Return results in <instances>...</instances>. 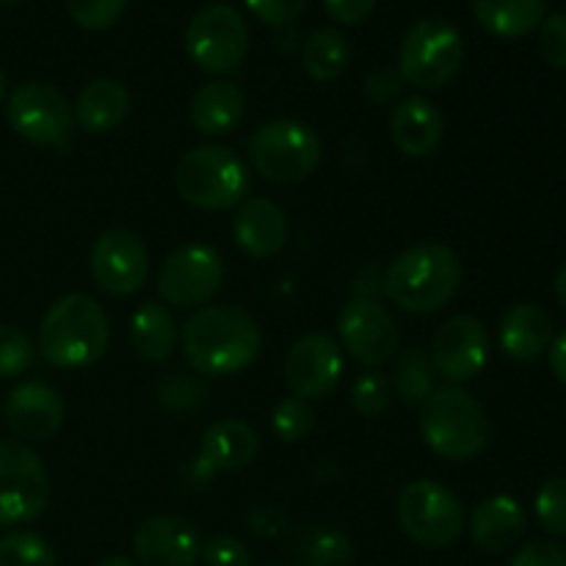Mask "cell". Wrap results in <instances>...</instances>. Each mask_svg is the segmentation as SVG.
Listing matches in <instances>:
<instances>
[{
    "label": "cell",
    "mask_w": 566,
    "mask_h": 566,
    "mask_svg": "<svg viewBox=\"0 0 566 566\" xmlns=\"http://www.w3.org/2000/svg\"><path fill=\"white\" fill-rule=\"evenodd\" d=\"M130 346L147 363H164L171 357L177 343V324L169 310L158 302H144L130 315Z\"/></svg>",
    "instance_id": "26"
},
{
    "label": "cell",
    "mask_w": 566,
    "mask_h": 566,
    "mask_svg": "<svg viewBox=\"0 0 566 566\" xmlns=\"http://www.w3.org/2000/svg\"><path fill=\"white\" fill-rule=\"evenodd\" d=\"M528 531L523 506L509 495H492L470 514V536L484 553L512 551Z\"/></svg>",
    "instance_id": "22"
},
{
    "label": "cell",
    "mask_w": 566,
    "mask_h": 566,
    "mask_svg": "<svg viewBox=\"0 0 566 566\" xmlns=\"http://www.w3.org/2000/svg\"><path fill=\"white\" fill-rule=\"evenodd\" d=\"M398 523L403 534L420 547H451L464 534V503L457 492L431 479L412 481L398 495Z\"/></svg>",
    "instance_id": "8"
},
{
    "label": "cell",
    "mask_w": 566,
    "mask_h": 566,
    "mask_svg": "<svg viewBox=\"0 0 566 566\" xmlns=\"http://www.w3.org/2000/svg\"><path fill=\"white\" fill-rule=\"evenodd\" d=\"M547 354H551V368L556 374V379L566 385V329L551 343Z\"/></svg>",
    "instance_id": "45"
},
{
    "label": "cell",
    "mask_w": 566,
    "mask_h": 566,
    "mask_svg": "<svg viewBox=\"0 0 566 566\" xmlns=\"http://www.w3.org/2000/svg\"><path fill=\"white\" fill-rule=\"evenodd\" d=\"M556 298L558 304L566 310V263L562 265V271L556 274Z\"/></svg>",
    "instance_id": "46"
},
{
    "label": "cell",
    "mask_w": 566,
    "mask_h": 566,
    "mask_svg": "<svg viewBox=\"0 0 566 566\" xmlns=\"http://www.w3.org/2000/svg\"><path fill=\"white\" fill-rule=\"evenodd\" d=\"M260 451L258 431L238 418L219 420L205 431L199 453L191 464V481L205 484L219 473L243 470L254 462Z\"/></svg>",
    "instance_id": "18"
},
{
    "label": "cell",
    "mask_w": 566,
    "mask_h": 566,
    "mask_svg": "<svg viewBox=\"0 0 566 566\" xmlns=\"http://www.w3.org/2000/svg\"><path fill=\"white\" fill-rule=\"evenodd\" d=\"M235 243L254 260H269L282 252L287 241L285 210L274 199L254 197L238 205L235 221H232Z\"/></svg>",
    "instance_id": "21"
},
{
    "label": "cell",
    "mask_w": 566,
    "mask_h": 566,
    "mask_svg": "<svg viewBox=\"0 0 566 566\" xmlns=\"http://www.w3.org/2000/svg\"><path fill=\"white\" fill-rule=\"evenodd\" d=\"M247 97L230 81H210L191 99V122L202 136H227L241 125Z\"/></svg>",
    "instance_id": "25"
},
{
    "label": "cell",
    "mask_w": 566,
    "mask_h": 566,
    "mask_svg": "<svg viewBox=\"0 0 566 566\" xmlns=\"http://www.w3.org/2000/svg\"><path fill=\"white\" fill-rule=\"evenodd\" d=\"M50 503V475L36 451L17 440L0 442V525L36 520Z\"/></svg>",
    "instance_id": "11"
},
{
    "label": "cell",
    "mask_w": 566,
    "mask_h": 566,
    "mask_svg": "<svg viewBox=\"0 0 566 566\" xmlns=\"http://www.w3.org/2000/svg\"><path fill=\"white\" fill-rule=\"evenodd\" d=\"M247 9L252 11L258 20H263L265 25H291L293 20L302 17V11L307 9V0H243Z\"/></svg>",
    "instance_id": "39"
},
{
    "label": "cell",
    "mask_w": 566,
    "mask_h": 566,
    "mask_svg": "<svg viewBox=\"0 0 566 566\" xmlns=\"http://www.w3.org/2000/svg\"><path fill=\"white\" fill-rule=\"evenodd\" d=\"M224 280L221 254L208 243H186L166 258L158 274V293L171 307H205Z\"/></svg>",
    "instance_id": "12"
},
{
    "label": "cell",
    "mask_w": 566,
    "mask_h": 566,
    "mask_svg": "<svg viewBox=\"0 0 566 566\" xmlns=\"http://www.w3.org/2000/svg\"><path fill=\"white\" fill-rule=\"evenodd\" d=\"M271 566H287V564H271Z\"/></svg>",
    "instance_id": "50"
},
{
    "label": "cell",
    "mask_w": 566,
    "mask_h": 566,
    "mask_svg": "<svg viewBox=\"0 0 566 566\" xmlns=\"http://www.w3.org/2000/svg\"><path fill=\"white\" fill-rule=\"evenodd\" d=\"M252 180L238 153L224 144L188 149L175 169V188L182 202L199 210H230L247 202Z\"/></svg>",
    "instance_id": "5"
},
{
    "label": "cell",
    "mask_w": 566,
    "mask_h": 566,
    "mask_svg": "<svg viewBox=\"0 0 566 566\" xmlns=\"http://www.w3.org/2000/svg\"><path fill=\"white\" fill-rule=\"evenodd\" d=\"M108 340V315L88 293L61 296L39 324V354L61 370H81L99 363Z\"/></svg>",
    "instance_id": "3"
},
{
    "label": "cell",
    "mask_w": 566,
    "mask_h": 566,
    "mask_svg": "<svg viewBox=\"0 0 566 566\" xmlns=\"http://www.w3.org/2000/svg\"><path fill=\"white\" fill-rule=\"evenodd\" d=\"M509 566H566V547L556 542H528L514 553Z\"/></svg>",
    "instance_id": "41"
},
{
    "label": "cell",
    "mask_w": 566,
    "mask_h": 566,
    "mask_svg": "<svg viewBox=\"0 0 566 566\" xmlns=\"http://www.w3.org/2000/svg\"><path fill=\"white\" fill-rule=\"evenodd\" d=\"M381 291V271L379 269H365L363 276L354 285V298H368V302H379Z\"/></svg>",
    "instance_id": "43"
},
{
    "label": "cell",
    "mask_w": 566,
    "mask_h": 566,
    "mask_svg": "<svg viewBox=\"0 0 566 566\" xmlns=\"http://www.w3.org/2000/svg\"><path fill=\"white\" fill-rule=\"evenodd\" d=\"M464 39L453 22L442 17L415 22L398 48V72L423 92L448 86L462 70Z\"/></svg>",
    "instance_id": "7"
},
{
    "label": "cell",
    "mask_w": 566,
    "mask_h": 566,
    "mask_svg": "<svg viewBox=\"0 0 566 566\" xmlns=\"http://www.w3.org/2000/svg\"><path fill=\"white\" fill-rule=\"evenodd\" d=\"M390 136L409 158H429L446 138V116L431 99L403 97L390 114Z\"/></svg>",
    "instance_id": "20"
},
{
    "label": "cell",
    "mask_w": 566,
    "mask_h": 566,
    "mask_svg": "<svg viewBox=\"0 0 566 566\" xmlns=\"http://www.w3.org/2000/svg\"><path fill=\"white\" fill-rule=\"evenodd\" d=\"M348 59H352V48L337 28H318L304 42V72L318 83L337 81L348 66Z\"/></svg>",
    "instance_id": "28"
},
{
    "label": "cell",
    "mask_w": 566,
    "mask_h": 566,
    "mask_svg": "<svg viewBox=\"0 0 566 566\" xmlns=\"http://www.w3.org/2000/svg\"><path fill=\"white\" fill-rule=\"evenodd\" d=\"M249 160L263 180L293 186L318 169L321 138L298 119H271L249 138Z\"/></svg>",
    "instance_id": "6"
},
{
    "label": "cell",
    "mask_w": 566,
    "mask_h": 566,
    "mask_svg": "<svg viewBox=\"0 0 566 566\" xmlns=\"http://www.w3.org/2000/svg\"><path fill=\"white\" fill-rule=\"evenodd\" d=\"M326 14L340 25H359L376 9V0H324Z\"/></svg>",
    "instance_id": "42"
},
{
    "label": "cell",
    "mask_w": 566,
    "mask_h": 566,
    "mask_svg": "<svg viewBox=\"0 0 566 566\" xmlns=\"http://www.w3.org/2000/svg\"><path fill=\"white\" fill-rule=\"evenodd\" d=\"M337 335L343 348L368 368L390 363L398 352V326L379 302L352 298L337 315Z\"/></svg>",
    "instance_id": "13"
},
{
    "label": "cell",
    "mask_w": 566,
    "mask_h": 566,
    "mask_svg": "<svg viewBox=\"0 0 566 566\" xmlns=\"http://www.w3.org/2000/svg\"><path fill=\"white\" fill-rule=\"evenodd\" d=\"M536 520L553 536H566V479H547L536 492Z\"/></svg>",
    "instance_id": "35"
},
{
    "label": "cell",
    "mask_w": 566,
    "mask_h": 566,
    "mask_svg": "<svg viewBox=\"0 0 566 566\" xmlns=\"http://www.w3.org/2000/svg\"><path fill=\"white\" fill-rule=\"evenodd\" d=\"M64 398L44 381H22L9 392L6 420L17 437L31 442H44L55 437L64 426Z\"/></svg>",
    "instance_id": "19"
},
{
    "label": "cell",
    "mask_w": 566,
    "mask_h": 566,
    "mask_svg": "<svg viewBox=\"0 0 566 566\" xmlns=\"http://www.w3.org/2000/svg\"><path fill=\"white\" fill-rule=\"evenodd\" d=\"M17 3H25V0H0V6H17Z\"/></svg>",
    "instance_id": "49"
},
{
    "label": "cell",
    "mask_w": 566,
    "mask_h": 566,
    "mask_svg": "<svg viewBox=\"0 0 566 566\" xmlns=\"http://www.w3.org/2000/svg\"><path fill=\"white\" fill-rule=\"evenodd\" d=\"M11 130L36 147L70 153L75 142V114L64 94L50 83H22L6 105Z\"/></svg>",
    "instance_id": "9"
},
{
    "label": "cell",
    "mask_w": 566,
    "mask_h": 566,
    "mask_svg": "<svg viewBox=\"0 0 566 566\" xmlns=\"http://www.w3.org/2000/svg\"><path fill=\"white\" fill-rule=\"evenodd\" d=\"M490 359L486 326L473 315H453L437 329L431 343V365L453 385L475 379Z\"/></svg>",
    "instance_id": "16"
},
{
    "label": "cell",
    "mask_w": 566,
    "mask_h": 566,
    "mask_svg": "<svg viewBox=\"0 0 566 566\" xmlns=\"http://www.w3.org/2000/svg\"><path fill=\"white\" fill-rule=\"evenodd\" d=\"M271 426H274V434L282 442H291L293 446V442L307 440L315 426V412L310 407V401H304V398H282L274 407V415H271Z\"/></svg>",
    "instance_id": "32"
},
{
    "label": "cell",
    "mask_w": 566,
    "mask_h": 566,
    "mask_svg": "<svg viewBox=\"0 0 566 566\" xmlns=\"http://www.w3.org/2000/svg\"><path fill=\"white\" fill-rule=\"evenodd\" d=\"M475 20L501 39H520L545 22V0H475Z\"/></svg>",
    "instance_id": "27"
},
{
    "label": "cell",
    "mask_w": 566,
    "mask_h": 566,
    "mask_svg": "<svg viewBox=\"0 0 566 566\" xmlns=\"http://www.w3.org/2000/svg\"><path fill=\"white\" fill-rule=\"evenodd\" d=\"M539 55L556 70H566V14L547 17L539 25Z\"/></svg>",
    "instance_id": "38"
},
{
    "label": "cell",
    "mask_w": 566,
    "mask_h": 566,
    "mask_svg": "<svg viewBox=\"0 0 566 566\" xmlns=\"http://www.w3.org/2000/svg\"><path fill=\"white\" fill-rule=\"evenodd\" d=\"M36 357V346L22 329L0 324V379L25 374Z\"/></svg>",
    "instance_id": "34"
},
{
    "label": "cell",
    "mask_w": 566,
    "mask_h": 566,
    "mask_svg": "<svg viewBox=\"0 0 566 566\" xmlns=\"http://www.w3.org/2000/svg\"><path fill=\"white\" fill-rule=\"evenodd\" d=\"M3 97H6V72L0 70V103H3Z\"/></svg>",
    "instance_id": "48"
},
{
    "label": "cell",
    "mask_w": 566,
    "mask_h": 566,
    "mask_svg": "<svg viewBox=\"0 0 566 566\" xmlns=\"http://www.w3.org/2000/svg\"><path fill=\"white\" fill-rule=\"evenodd\" d=\"M396 392L407 407H423L434 392V365L420 346L407 348L396 363Z\"/></svg>",
    "instance_id": "29"
},
{
    "label": "cell",
    "mask_w": 566,
    "mask_h": 566,
    "mask_svg": "<svg viewBox=\"0 0 566 566\" xmlns=\"http://www.w3.org/2000/svg\"><path fill=\"white\" fill-rule=\"evenodd\" d=\"M249 28L230 3H210L191 17L186 28V53L208 75H230L243 64Z\"/></svg>",
    "instance_id": "10"
},
{
    "label": "cell",
    "mask_w": 566,
    "mask_h": 566,
    "mask_svg": "<svg viewBox=\"0 0 566 566\" xmlns=\"http://www.w3.org/2000/svg\"><path fill=\"white\" fill-rule=\"evenodd\" d=\"M462 285V260L446 243L426 241L398 254L381 274V291L407 313L448 307Z\"/></svg>",
    "instance_id": "2"
},
{
    "label": "cell",
    "mask_w": 566,
    "mask_h": 566,
    "mask_svg": "<svg viewBox=\"0 0 566 566\" xmlns=\"http://www.w3.org/2000/svg\"><path fill=\"white\" fill-rule=\"evenodd\" d=\"M390 398L392 381L381 370H368L352 387V407L368 420L381 418L387 412V407H390Z\"/></svg>",
    "instance_id": "33"
},
{
    "label": "cell",
    "mask_w": 566,
    "mask_h": 566,
    "mask_svg": "<svg viewBox=\"0 0 566 566\" xmlns=\"http://www.w3.org/2000/svg\"><path fill=\"white\" fill-rule=\"evenodd\" d=\"M75 122L92 136L116 130L130 114V92L116 77H97L88 83L75 103Z\"/></svg>",
    "instance_id": "24"
},
{
    "label": "cell",
    "mask_w": 566,
    "mask_h": 566,
    "mask_svg": "<svg viewBox=\"0 0 566 566\" xmlns=\"http://www.w3.org/2000/svg\"><path fill=\"white\" fill-rule=\"evenodd\" d=\"M97 566H138L136 562H127V558H105V562H99Z\"/></svg>",
    "instance_id": "47"
},
{
    "label": "cell",
    "mask_w": 566,
    "mask_h": 566,
    "mask_svg": "<svg viewBox=\"0 0 566 566\" xmlns=\"http://www.w3.org/2000/svg\"><path fill=\"white\" fill-rule=\"evenodd\" d=\"M182 346L193 370L205 376H232L258 359L263 335L247 310L235 304H208L186 321Z\"/></svg>",
    "instance_id": "1"
},
{
    "label": "cell",
    "mask_w": 566,
    "mask_h": 566,
    "mask_svg": "<svg viewBox=\"0 0 566 566\" xmlns=\"http://www.w3.org/2000/svg\"><path fill=\"white\" fill-rule=\"evenodd\" d=\"M298 556L304 566H352L354 545L346 531L313 528L302 536Z\"/></svg>",
    "instance_id": "30"
},
{
    "label": "cell",
    "mask_w": 566,
    "mask_h": 566,
    "mask_svg": "<svg viewBox=\"0 0 566 566\" xmlns=\"http://www.w3.org/2000/svg\"><path fill=\"white\" fill-rule=\"evenodd\" d=\"M138 566H193L202 558V539L193 523L177 514H155L133 534Z\"/></svg>",
    "instance_id": "17"
},
{
    "label": "cell",
    "mask_w": 566,
    "mask_h": 566,
    "mask_svg": "<svg viewBox=\"0 0 566 566\" xmlns=\"http://www.w3.org/2000/svg\"><path fill=\"white\" fill-rule=\"evenodd\" d=\"M0 566H59V558L44 536L14 531L0 539Z\"/></svg>",
    "instance_id": "31"
},
{
    "label": "cell",
    "mask_w": 566,
    "mask_h": 566,
    "mask_svg": "<svg viewBox=\"0 0 566 566\" xmlns=\"http://www.w3.org/2000/svg\"><path fill=\"white\" fill-rule=\"evenodd\" d=\"M282 523H285V514H280L276 509H258V512L252 514L254 534L274 536L276 528H282Z\"/></svg>",
    "instance_id": "44"
},
{
    "label": "cell",
    "mask_w": 566,
    "mask_h": 566,
    "mask_svg": "<svg viewBox=\"0 0 566 566\" xmlns=\"http://www.w3.org/2000/svg\"><path fill=\"white\" fill-rule=\"evenodd\" d=\"M88 269L99 291L111 296H133L147 282L149 252L136 232L108 230L94 241Z\"/></svg>",
    "instance_id": "14"
},
{
    "label": "cell",
    "mask_w": 566,
    "mask_h": 566,
    "mask_svg": "<svg viewBox=\"0 0 566 566\" xmlns=\"http://www.w3.org/2000/svg\"><path fill=\"white\" fill-rule=\"evenodd\" d=\"M282 374H285L293 396L304 398V401H321L340 385L343 348L337 346L335 337L324 335V332L298 337L287 352Z\"/></svg>",
    "instance_id": "15"
},
{
    "label": "cell",
    "mask_w": 566,
    "mask_h": 566,
    "mask_svg": "<svg viewBox=\"0 0 566 566\" xmlns=\"http://www.w3.org/2000/svg\"><path fill=\"white\" fill-rule=\"evenodd\" d=\"M501 348L517 363H536L553 343V321L539 304H514L497 324Z\"/></svg>",
    "instance_id": "23"
},
{
    "label": "cell",
    "mask_w": 566,
    "mask_h": 566,
    "mask_svg": "<svg viewBox=\"0 0 566 566\" xmlns=\"http://www.w3.org/2000/svg\"><path fill=\"white\" fill-rule=\"evenodd\" d=\"M130 0H66L70 17L86 31H105L116 25Z\"/></svg>",
    "instance_id": "36"
},
{
    "label": "cell",
    "mask_w": 566,
    "mask_h": 566,
    "mask_svg": "<svg viewBox=\"0 0 566 566\" xmlns=\"http://www.w3.org/2000/svg\"><path fill=\"white\" fill-rule=\"evenodd\" d=\"M418 429L431 453L451 462L481 457L490 442V420L484 407L459 385L434 387L420 407Z\"/></svg>",
    "instance_id": "4"
},
{
    "label": "cell",
    "mask_w": 566,
    "mask_h": 566,
    "mask_svg": "<svg viewBox=\"0 0 566 566\" xmlns=\"http://www.w3.org/2000/svg\"><path fill=\"white\" fill-rule=\"evenodd\" d=\"M403 86H407V81L398 72V66H379L365 81V97L376 105H387L396 97H401Z\"/></svg>",
    "instance_id": "40"
},
{
    "label": "cell",
    "mask_w": 566,
    "mask_h": 566,
    "mask_svg": "<svg viewBox=\"0 0 566 566\" xmlns=\"http://www.w3.org/2000/svg\"><path fill=\"white\" fill-rule=\"evenodd\" d=\"M205 566H252V551L238 536L219 534L202 545Z\"/></svg>",
    "instance_id": "37"
}]
</instances>
